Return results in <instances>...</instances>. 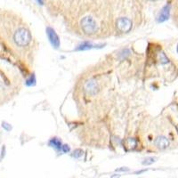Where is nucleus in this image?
<instances>
[{
  "label": "nucleus",
  "instance_id": "f257e3e1",
  "mask_svg": "<svg viewBox=\"0 0 178 178\" xmlns=\"http://www.w3.org/2000/svg\"><path fill=\"white\" fill-rule=\"evenodd\" d=\"M65 27L85 39L113 36L111 0H71L62 13Z\"/></svg>",
  "mask_w": 178,
  "mask_h": 178
},
{
  "label": "nucleus",
  "instance_id": "f03ea898",
  "mask_svg": "<svg viewBox=\"0 0 178 178\" xmlns=\"http://www.w3.org/2000/svg\"><path fill=\"white\" fill-rule=\"evenodd\" d=\"M111 10L113 36L127 35L143 22V5L140 0H111Z\"/></svg>",
  "mask_w": 178,
  "mask_h": 178
},
{
  "label": "nucleus",
  "instance_id": "7ed1b4c3",
  "mask_svg": "<svg viewBox=\"0 0 178 178\" xmlns=\"http://www.w3.org/2000/svg\"><path fill=\"white\" fill-rule=\"evenodd\" d=\"M144 139L153 148L159 150H165L170 148L172 141L176 139V132L171 129L168 125H156L151 130L144 134Z\"/></svg>",
  "mask_w": 178,
  "mask_h": 178
},
{
  "label": "nucleus",
  "instance_id": "20e7f679",
  "mask_svg": "<svg viewBox=\"0 0 178 178\" xmlns=\"http://www.w3.org/2000/svg\"><path fill=\"white\" fill-rule=\"evenodd\" d=\"M71 0H44L49 12L53 14H61L69 6Z\"/></svg>",
  "mask_w": 178,
  "mask_h": 178
},
{
  "label": "nucleus",
  "instance_id": "39448f33",
  "mask_svg": "<svg viewBox=\"0 0 178 178\" xmlns=\"http://www.w3.org/2000/svg\"><path fill=\"white\" fill-rule=\"evenodd\" d=\"M165 52L174 65L178 68V40L169 42L165 46Z\"/></svg>",
  "mask_w": 178,
  "mask_h": 178
},
{
  "label": "nucleus",
  "instance_id": "423d86ee",
  "mask_svg": "<svg viewBox=\"0 0 178 178\" xmlns=\"http://www.w3.org/2000/svg\"><path fill=\"white\" fill-rule=\"evenodd\" d=\"M46 34L47 37L49 38V41L54 48H58L60 47V38L59 36L57 35V33L55 32V30H53L51 27H47L46 28Z\"/></svg>",
  "mask_w": 178,
  "mask_h": 178
},
{
  "label": "nucleus",
  "instance_id": "0eeeda50",
  "mask_svg": "<svg viewBox=\"0 0 178 178\" xmlns=\"http://www.w3.org/2000/svg\"><path fill=\"white\" fill-rule=\"evenodd\" d=\"M170 13L172 21L178 29V0H171Z\"/></svg>",
  "mask_w": 178,
  "mask_h": 178
},
{
  "label": "nucleus",
  "instance_id": "6e6552de",
  "mask_svg": "<svg viewBox=\"0 0 178 178\" xmlns=\"http://www.w3.org/2000/svg\"><path fill=\"white\" fill-rule=\"evenodd\" d=\"M169 14H170V4L167 5V6L161 10L160 14L159 15L158 21H159V22H164L165 20H167V19L168 18Z\"/></svg>",
  "mask_w": 178,
  "mask_h": 178
},
{
  "label": "nucleus",
  "instance_id": "1a4fd4ad",
  "mask_svg": "<svg viewBox=\"0 0 178 178\" xmlns=\"http://www.w3.org/2000/svg\"><path fill=\"white\" fill-rule=\"evenodd\" d=\"M49 145H50L51 147H53V148H55L56 150H61V148H62L61 142V140H59L58 138H53V139H51V140L49 141Z\"/></svg>",
  "mask_w": 178,
  "mask_h": 178
},
{
  "label": "nucleus",
  "instance_id": "9d476101",
  "mask_svg": "<svg viewBox=\"0 0 178 178\" xmlns=\"http://www.w3.org/2000/svg\"><path fill=\"white\" fill-rule=\"evenodd\" d=\"M35 82H36L35 75L31 74L30 75V78H29V79L27 80L26 84H27V86H33V85H35Z\"/></svg>",
  "mask_w": 178,
  "mask_h": 178
},
{
  "label": "nucleus",
  "instance_id": "9b49d317",
  "mask_svg": "<svg viewBox=\"0 0 178 178\" xmlns=\"http://www.w3.org/2000/svg\"><path fill=\"white\" fill-rule=\"evenodd\" d=\"M83 154V151H82V150L80 149H78V150H74V152H73V154H72V157H74L76 159H78V158H80Z\"/></svg>",
  "mask_w": 178,
  "mask_h": 178
},
{
  "label": "nucleus",
  "instance_id": "f8f14e48",
  "mask_svg": "<svg viewBox=\"0 0 178 178\" xmlns=\"http://www.w3.org/2000/svg\"><path fill=\"white\" fill-rule=\"evenodd\" d=\"M155 158H148L146 159L143 162H142V165H150L152 164L153 162H155Z\"/></svg>",
  "mask_w": 178,
  "mask_h": 178
},
{
  "label": "nucleus",
  "instance_id": "ddd939ff",
  "mask_svg": "<svg viewBox=\"0 0 178 178\" xmlns=\"http://www.w3.org/2000/svg\"><path fill=\"white\" fill-rule=\"evenodd\" d=\"M2 126L6 130V131H10V130H12V126H10L9 124H7V123H6V122H3L2 123Z\"/></svg>",
  "mask_w": 178,
  "mask_h": 178
},
{
  "label": "nucleus",
  "instance_id": "4468645a",
  "mask_svg": "<svg viewBox=\"0 0 178 178\" xmlns=\"http://www.w3.org/2000/svg\"><path fill=\"white\" fill-rule=\"evenodd\" d=\"M61 150H62V151L63 152H69L70 151V147L68 146V145H62V148H61Z\"/></svg>",
  "mask_w": 178,
  "mask_h": 178
},
{
  "label": "nucleus",
  "instance_id": "2eb2a0df",
  "mask_svg": "<svg viewBox=\"0 0 178 178\" xmlns=\"http://www.w3.org/2000/svg\"><path fill=\"white\" fill-rule=\"evenodd\" d=\"M116 171L117 172H127V171H129V168H127V167H121V168H118Z\"/></svg>",
  "mask_w": 178,
  "mask_h": 178
},
{
  "label": "nucleus",
  "instance_id": "dca6fc26",
  "mask_svg": "<svg viewBox=\"0 0 178 178\" xmlns=\"http://www.w3.org/2000/svg\"><path fill=\"white\" fill-rule=\"evenodd\" d=\"M37 1L39 5H41V6H42V5H44V0H37Z\"/></svg>",
  "mask_w": 178,
  "mask_h": 178
},
{
  "label": "nucleus",
  "instance_id": "f3484780",
  "mask_svg": "<svg viewBox=\"0 0 178 178\" xmlns=\"http://www.w3.org/2000/svg\"><path fill=\"white\" fill-rule=\"evenodd\" d=\"M120 177V176L119 175H113L111 178H119Z\"/></svg>",
  "mask_w": 178,
  "mask_h": 178
}]
</instances>
